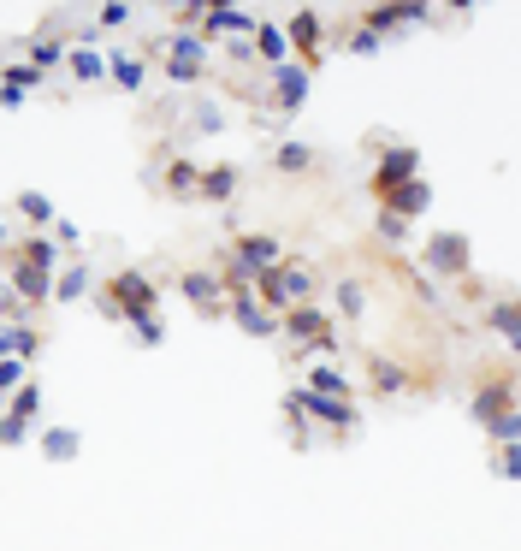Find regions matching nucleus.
I'll return each instance as SVG.
<instances>
[{"label":"nucleus","instance_id":"1a4fd4ad","mask_svg":"<svg viewBox=\"0 0 521 551\" xmlns=\"http://www.w3.org/2000/svg\"><path fill=\"white\" fill-rule=\"evenodd\" d=\"M202 65H208V42L190 36V30H178L172 36V60H166V77H172V84H196Z\"/></svg>","mask_w":521,"mask_h":551},{"label":"nucleus","instance_id":"2eb2a0df","mask_svg":"<svg viewBox=\"0 0 521 551\" xmlns=\"http://www.w3.org/2000/svg\"><path fill=\"white\" fill-rule=\"evenodd\" d=\"M237 178H243V172H237L231 161H220V166H208V172L196 178V196L202 202H231L237 196Z\"/></svg>","mask_w":521,"mask_h":551},{"label":"nucleus","instance_id":"7c9ffc66","mask_svg":"<svg viewBox=\"0 0 521 551\" xmlns=\"http://www.w3.org/2000/svg\"><path fill=\"white\" fill-rule=\"evenodd\" d=\"M196 178H202L196 161H172V172H166V190H172V196H196Z\"/></svg>","mask_w":521,"mask_h":551},{"label":"nucleus","instance_id":"f8f14e48","mask_svg":"<svg viewBox=\"0 0 521 551\" xmlns=\"http://www.w3.org/2000/svg\"><path fill=\"white\" fill-rule=\"evenodd\" d=\"M6 273H13V297L18 302H48L54 297V273H42V267H25V261H6Z\"/></svg>","mask_w":521,"mask_h":551},{"label":"nucleus","instance_id":"393cba45","mask_svg":"<svg viewBox=\"0 0 521 551\" xmlns=\"http://www.w3.org/2000/svg\"><path fill=\"white\" fill-rule=\"evenodd\" d=\"M285 42H297V48H314V42H320V13H314V6L290 13V25H285Z\"/></svg>","mask_w":521,"mask_h":551},{"label":"nucleus","instance_id":"72a5a7b5","mask_svg":"<svg viewBox=\"0 0 521 551\" xmlns=\"http://www.w3.org/2000/svg\"><path fill=\"white\" fill-rule=\"evenodd\" d=\"M124 18H131V6H124V0H107V6H101V30L124 25Z\"/></svg>","mask_w":521,"mask_h":551},{"label":"nucleus","instance_id":"9d476101","mask_svg":"<svg viewBox=\"0 0 521 551\" xmlns=\"http://www.w3.org/2000/svg\"><path fill=\"white\" fill-rule=\"evenodd\" d=\"M379 202H385L379 213H391V220L409 226V220H421V213L433 208V184H427V178H409V184H398L391 196H379Z\"/></svg>","mask_w":521,"mask_h":551},{"label":"nucleus","instance_id":"423d86ee","mask_svg":"<svg viewBox=\"0 0 521 551\" xmlns=\"http://www.w3.org/2000/svg\"><path fill=\"white\" fill-rule=\"evenodd\" d=\"M290 415H309V421L320 427H338V433H349L356 427V403H338V398H314L309 386H290Z\"/></svg>","mask_w":521,"mask_h":551},{"label":"nucleus","instance_id":"f704fd0d","mask_svg":"<svg viewBox=\"0 0 521 551\" xmlns=\"http://www.w3.org/2000/svg\"><path fill=\"white\" fill-rule=\"evenodd\" d=\"M131 332H137V339H143V344H161V339H166V326H161V320H154V314H149V320H137V326H131Z\"/></svg>","mask_w":521,"mask_h":551},{"label":"nucleus","instance_id":"2f4dec72","mask_svg":"<svg viewBox=\"0 0 521 551\" xmlns=\"http://www.w3.org/2000/svg\"><path fill=\"white\" fill-rule=\"evenodd\" d=\"M0 84H6V89H18V95H25V89H36V84H42V72H36V65H30V60H18V65H6V72H0Z\"/></svg>","mask_w":521,"mask_h":551},{"label":"nucleus","instance_id":"20e7f679","mask_svg":"<svg viewBox=\"0 0 521 551\" xmlns=\"http://www.w3.org/2000/svg\"><path fill=\"white\" fill-rule=\"evenodd\" d=\"M279 332H285L290 344H302V350H332V320H326V309H314V302H297V309L279 314Z\"/></svg>","mask_w":521,"mask_h":551},{"label":"nucleus","instance_id":"9b49d317","mask_svg":"<svg viewBox=\"0 0 521 551\" xmlns=\"http://www.w3.org/2000/svg\"><path fill=\"white\" fill-rule=\"evenodd\" d=\"M302 101H309V65H302V60H285V65H273V107L297 113Z\"/></svg>","mask_w":521,"mask_h":551},{"label":"nucleus","instance_id":"4468645a","mask_svg":"<svg viewBox=\"0 0 521 551\" xmlns=\"http://www.w3.org/2000/svg\"><path fill=\"white\" fill-rule=\"evenodd\" d=\"M249 48H255V60H267V65H285V60H290L285 25H260V18H255V30H249Z\"/></svg>","mask_w":521,"mask_h":551},{"label":"nucleus","instance_id":"b1692460","mask_svg":"<svg viewBox=\"0 0 521 551\" xmlns=\"http://www.w3.org/2000/svg\"><path fill=\"white\" fill-rule=\"evenodd\" d=\"M18 213H25V220H30L36 231H48L54 220H60V213H54V202L42 196V190H18Z\"/></svg>","mask_w":521,"mask_h":551},{"label":"nucleus","instance_id":"cd10ccee","mask_svg":"<svg viewBox=\"0 0 521 551\" xmlns=\"http://www.w3.org/2000/svg\"><path fill=\"white\" fill-rule=\"evenodd\" d=\"M309 161H314L309 143H279V149H273V166H279V172H309Z\"/></svg>","mask_w":521,"mask_h":551},{"label":"nucleus","instance_id":"4be33fe9","mask_svg":"<svg viewBox=\"0 0 521 551\" xmlns=\"http://www.w3.org/2000/svg\"><path fill=\"white\" fill-rule=\"evenodd\" d=\"M77 445H84V438H77V427H42V451H48L54 463H72Z\"/></svg>","mask_w":521,"mask_h":551},{"label":"nucleus","instance_id":"c85d7f7f","mask_svg":"<svg viewBox=\"0 0 521 551\" xmlns=\"http://www.w3.org/2000/svg\"><path fill=\"white\" fill-rule=\"evenodd\" d=\"M368 379H373V391H403V368L385 362V356H368Z\"/></svg>","mask_w":521,"mask_h":551},{"label":"nucleus","instance_id":"f257e3e1","mask_svg":"<svg viewBox=\"0 0 521 551\" xmlns=\"http://www.w3.org/2000/svg\"><path fill=\"white\" fill-rule=\"evenodd\" d=\"M101 314L107 320H149L154 314V285H149V273L143 267H119V273L107 279V290H101Z\"/></svg>","mask_w":521,"mask_h":551},{"label":"nucleus","instance_id":"ddd939ff","mask_svg":"<svg viewBox=\"0 0 521 551\" xmlns=\"http://www.w3.org/2000/svg\"><path fill=\"white\" fill-rule=\"evenodd\" d=\"M178 290H184V302H196L202 314H220V309H225L220 273H184V279H178Z\"/></svg>","mask_w":521,"mask_h":551},{"label":"nucleus","instance_id":"a878e982","mask_svg":"<svg viewBox=\"0 0 521 551\" xmlns=\"http://www.w3.org/2000/svg\"><path fill=\"white\" fill-rule=\"evenodd\" d=\"M486 320H492L497 332H504V344H509V350H516V339H521V320H516V297H497L492 309H486Z\"/></svg>","mask_w":521,"mask_h":551},{"label":"nucleus","instance_id":"7ed1b4c3","mask_svg":"<svg viewBox=\"0 0 521 551\" xmlns=\"http://www.w3.org/2000/svg\"><path fill=\"white\" fill-rule=\"evenodd\" d=\"M421 267H427V273H445V279L468 273V267H474V243H468V231H433V238L421 243Z\"/></svg>","mask_w":521,"mask_h":551},{"label":"nucleus","instance_id":"dca6fc26","mask_svg":"<svg viewBox=\"0 0 521 551\" xmlns=\"http://www.w3.org/2000/svg\"><path fill=\"white\" fill-rule=\"evenodd\" d=\"M202 18H208V25H202V30H208V36H231V42L255 30V18H249L243 6H208V13H202Z\"/></svg>","mask_w":521,"mask_h":551},{"label":"nucleus","instance_id":"4c0bfd02","mask_svg":"<svg viewBox=\"0 0 521 551\" xmlns=\"http://www.w3.org/2000/svg\"><path fill=\"white\" fill-rule=\"evenodd\" d=\"M344 48H349V54H373V48H379V36H368V30H356V36H349Z\"/></svg>","mask_w":521,"mask_h":551},{"label":"nucleus","instance_id":"5701e85b","mask_svg":"<svg viewBox=\"0 0 521 551\" xmlns=\"http://www.w3.org/2000/svg\"><path fill=\"white\" fill-rule=\"evenodd\" d=\"M42 415V386L36 379H25V386L13 391V409H6V421H18V427H30Z\"/></svg>","mask_w":521,"mask_h":551},{"label":"nucleus","instance_id":"aec40b11","mask_svg":"<svg viewBox=\"0 0 521 551\" xmlns=\"http://www.w3.org/2000/svg\"><path fill=\"white\" fill-rule=\"evenodd\" d=\"M107 77H113L119 89H131V95H137V89L149 84V72H143V60H137V54H113V60H107Z\"/></svg>","mask_w":521,"mask_h":551},{"label":"nucleus","instance_id":"c9c22d12","mask_svg":"<svg viewBox=\"0 0 521 551\" xmlns=\"http://www.w3.org/2000/svg\"><path fill=\"white\" fill-rule=\"evenodd\" d=\"M403 231H409V226H403V220H391V213H379V238H385V243H403Z\"/></svg>","mask_w":521,"mask_h":551},{"label":"nucleus","instance_id":"c756f323","mask_svg":"<svg viewBox=\"0 0 521 551\" xmlns=\"http://www.w3.org/2000/svg\"><path fill=\"white\" fill-rule=\"evenodd\" d=\"M30 65H36L42 77H48V65H65V48H60V36H36V42H30Z\"/></svg>","mask_w":521,"mask_h":551},{"label":"nucleus","instance_id":"f03ea898","mask_svg":"<svg viewBox=\"0 0 521 551\" xmlns=\"http://www.w3.org/2000/svg\"><path fill=\"white\" fill-rule=\"evenodd\" d=\"M255 302L260 309H273V314H285V309H297V302H309L314 297V279L302 273V267H290V261H279V267H267V273H255Z\"/></svg>","mask_w":521,"mask_h":551},{"label":"nucleus","instance_id":"412c9836","mask_svg":"<svg viewBox=\"0 0 521 551\" xmlns=\"http://www.w3.org/2000/svg\"><path fill=\"white\" fill-rule=\"evenodd\" d=\"M65 72H72L77 84H101V77H107V60H101L95 48H72L65 54Z\"/></svg>","mask_w":521,"mask_h":551},{"label":"nucleus","instance_id":"58836bf2","mask_svg":"<svg viewBox=\"0 0 521 551\" xmlns=\"http://www.w3.org/2000/svg\"><path fill=\"white\" fill-rule=\"evenodd\" d=\"M6 356H13V350H6V332H0V362H6Z\"/></svg>","mask_w":521,"mask_h":551},{"label":"nucleus","instance_id":"473e14b6","mask_svg":"<svg viewBox=\"0 0 521 551\" xmlns=\"http://www.w3.org/2000/svg\"><path fill=\"white\" fill-rule=\"evenodd\" d=\"M361 302H368V297H361V285H356V279H344V285H338V314H344V320H356Z\"/></svg>","mask_w":521,"mask_h":551},{"label":"nucleus","instance_id":"a211bd4d","mask_svg":"<svg viewBox=\"0 0 521 551\" xmlns=\"http://www.w3.org/2000/svg\"><path fill=\"white\" fill-rule=\"evenodd\" d=\"M309 391H314V398H338V403H349V379H344V368L320 362V368L309 374Z\"/></svg>","mask_w":521,"mask_h":551},{"label":"nucleus","instance_id":"6e6552de","mask_svg":"<svg viewBox=\"0 0 521 551\" xmlns=\"http://www.w3.org/2000/svg\"><path fill=\"white\" fill-rule=\"evenodd\" d=\"M225 314L243 326L249 339H279V314H273V309H260L255 290H237V297H225Z\"/></svg>","mask_w":521,"mask_h":551},{"label":"nucleus","instance_id":"ea45409f","mask_svg":"<svg viewBox=\"0 0 521 551\" xmlns=\"http://www.w3.org/2000/svg\"><path fill=\"white\" fill-rule=\"evenodd\" d=\"M0 243H6V220H0Z\"/></svg>","mask_w":521,"mask_h":551},{"label":"nucleus","instance_id":"39448f33","mask_svg":"<svg viewBox=\"0 0 521 551\" xmlns=\"http://www.w3.org/2000/svg\"><path fill=\"white\" fill-rule=\"evenodd\" d=\"M409 178H421V149H415V143H391V149L379 154V166H373V196H391V190L409 184Z\"/></svg>","mask_w":521,"mask_h":551},{"label":"nucleus","instance_id":"0eeeda50","mask_svg":"<svg viewBox=\"0 0 521 551\" xmlns=\"http://www.w3.org/2000/svg\"><path fill=\"white\" fill-rule=\"evenodd\" d=\"M285 261V250H279V238H267V231H237V250H231V267H243L249 285H255V273H267V267Z\"/></svg>","mask_w":521,"mask_h":551},{"label":"nucleus","instance_id":"6ab92c4d","mask_svg":"<svg viewBox=\"0 0 521 551\" xmlns=\"http://www.w3.org/2000/svg\"><path fill=\"white\" fill-rule=\"evenodd\" d=\"M89 279H95V273H89V261H65V273L54 279V302H77L89 290Z\"/></svg>","mask_w":521,"mask_h":551},{"label":"nucleus","instance_id":"bb28decb","mask_svg":"<svg viewBox=\"0 0 521 551\" xmlns=\"http://www.w3.org/2000/svg\"><path fill=\"white\" fill-rule=\"evenodd\" d=\"M0 332H6V350H13L18 362H30V356L42 350V332H36V326H0Z\"/></svg>","mask_w":521,"mask_h":551},{"label":"nucleus","instance_id":"f3484780","mask_svg":"<svg viewBox=\"0 0 521 551\" xmlns=\"http://www.w3.org/2000/svg\"><path fill=\"white\" fill-rule=\"evenodd\" d=\"M13 255H18L25 267H42V273H54V267H60V250H54V238H42V231H36V238H25V243H13Z\"/></svg>","mask_w":521,"mask_h":551},{"label":"nucleus","instance_id":"e433bc0d","mask_svg":"<svg viewBox=\"0 0 521 551\" xmlns=\"http://www.w3.org/2000/svg\"><path fill=\"white\" fill-rule=\"evenodd\" d=\"M497 475L516 480V445H497Z\"/></svg>","mask_w":521,"mask_h":551}]
</instances>
